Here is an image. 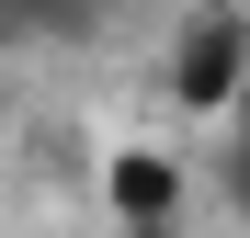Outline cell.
<instances>
[{
	"instance_id": "1",
	"label": "cell",
	"mask_w": 250,
	"mask_h": 238,
	"mask_svg": "<svg viewBox=\"0 0 250 238\" xmlns=\"http://www.w3.org/2000/svg\"><path fill=\"white\" fill-rule=\"evenodd\" d=\"M239 91H250V23L239 12H193L171 34V102L182 113H239Z\"/></svg>"
},
{
	"instance_id": "2",
	"label": "cell",
	"mask_w": 250,
	"mask_h": 238,
	"mask_svg": "<svg viewBox=\"0 0 250 238\" xmlns=\"http://www.w3.org/2000/svg\"><path fill=\"white\" fill-rule=\"evenodd\" d=\"M103 204L125 216V238H148V227L182 216V170H171L159 147H114V159H103Z\"/></svg>"
},
{
	"instance_id": "3",
	"label": "cell",
	"mask_w": 250,
	"mask_h": 238,
	"mask_svg": "<svg viewBox=\"0 0 250 238\" xmlns=\"http://www.w3.org/2000/svg\"><path fill=\"white\" fill-rule=\"evenodd\" d=\"M125 0H0V46H91Z\"/></svg>"
},
{
	"instance_id": "4",
	"label": "cell",
	"mask_w": 250,
	"mask_h": 238,
	"mask_svg": "<svg viewBox=\"0 0 250 238\" xmlns=\"http://www.w3.org/2000/svg\"><path fill=\"white\" fill-rule=\"evenodd\" d=\"M216 193L250 216V136H228V147H216Z\"/></svg>"
},
{
	"instance_id": "5",
	"label": "cell",
	"mask_w": 250,
	"mask_h": 238,
	"mask_svg": "<svg viewBox=\"0 0 250 238\" xmlns=\"http://www.w3.org/2000/svg\"><path fill=\"white\" fill-rule=\"evenodd\" d=\"M228 125H239V136H250V91H239V113H228Z\"/></svg>"
}]
</instances>
